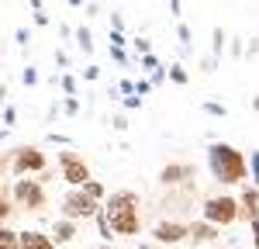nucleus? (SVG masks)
<instances>
[{"instance_id":"nucleus-1","label":"nucleus","mask_w":259,"mask_h":249,"mask_svg":"<svg viewBox=\"0 0 259 249\" xmlns=\"http://www.w3.org/2000/svg\"><path fill=\"white\" fill-rule=\"evenodd\" d=\"M107 222H111V232L118 235H135L139 232V197L132 190H121L111 197V204L104 208Z\"/></svg>"},{"instance_id":"nucleus-2","label":"nucleus","mask_w":259,"mask_h":249,"mask_svg":"<svg viewBox=\"0 0 259 249\" xmlns=\"http://www.w3.org/2000/svg\"><path fill=\"white\" fill-rule=\"evenodd\" d=\"M207 156H211V170H214V177H218L221 184H239L242 177H245V159H242L239 149H232V145H225V142H214Z\"/></svg>"},{"instance_id":"nucleus-3","label":"nucleus","mask_w":259,"mask_h":249,"mask_svg":"<svg viewBox=\"0 0 259 249\" xmlns=\"http://www.w3.org/2000/svg\"><path fill=\"white\" fill-rule=\"evenodd\" d=\"M204 218L214 222V225H228V222L239 218V204H235L232 197H214V201L204 204Z\"/></svg>"},{"instance_id":"nucleus-4","label":"nucleus","mask_w":259,"mask_h":249,"mask_svg":"<svg viewBox=\"0 0 259 249\" xmlns=\"http://www.w3.org/2000/svg\"><path fill=\"white\" fill-rule=\"evenodd\" d=\"M59 166H62V177L73 187H83L90 180V170H87V163H83L76 152H59Z\"/></svg>"},{"instance_id":"nucleus-5","label":"nucleus","mask_w":259,"mask_h":249,"mask_svg":"<svg viewBox=\"0 0 259 249\" xmlns=\"http://www.w3.org/2000/svg\"><path fill=\"white\" fill-rule=\"evenodd\" d=\"M62 211H66V218H90L97 211V201L87 197L83 190H73V194L62 197Z\"/></svg>"},{"instance_id":"nucleus-6","label":"nucleus","mask_w":259,"mask_h":249,"mask_svg":"<svg viewBox=\"0 0 259 249\" xmlns=\"http://www.w3.org/2000/svg\"><path fill=\"white\" fill-rule=\"evenodd\" d=\"M14 197H18V204H24V208H41L45 204V194H41L38 180H18Z\"/></svg>"},{"instance_id":"nucleus-7","label":"nucleus","mask_w":259,"mask_h":249,"mask_svg":"<svg viewBox=\"0 0 259 249\" xmlns=\"http://www.w3.org/2000/svg\"><path fill=\"white\" fill-rule=\"evenodd\" d=\"M24 170H45V156L38 149H21L18 159H14V173H24Z\"/></svg>"},{"instance_id":"nucleus-8","label":"nucleus","mask_w":259,"mask_h":249,"mask_svg":"<svg viewBox=\"0 0 259 249\" xmlns=\"http://www.w3.org/2000/svg\"><path fill=\"white\" fill-rule=\"evenodd\" d=\"M152 235H156L159 242H180V239L187 235V228H183V225H177V222H159Z\"/></svg>"},{"instance_id":"nucleus-9","label":"nucleus","mask_w":259,"mask_h":249,"mask_svg":"<svg viewBox=\"0 0 259 249\" xmlns=\"http://www.w3.org/2000/svg\"><path fill=\"white\" fill-rule=\"evenodd\" d=\"M21 249H56L52 239H45L41 232H24L21 235Z\"/></svg>"},{"instance_id":"nucleus-10","label":"nucleus","mask_w":259,"mask_h":249,"mask_svg":"<svg viewBox=\"0 0 259 249\" xmlns=\"http://www.w3.org/2000/svg\"><path fill=\"white\" fill-rule=\"evenodd\" d=\"M187 235H190L194 242H211V239H214V222H207V225H204V222H197V225L187 228Z\"/></svg>"},{"instance_id":"nucleus-11","label":"nucleus","mask_w":259,"mask_h":249,"mask_svg":"<svg viewBox=\"0 0 259 249\" xmlns=\"http://www.w3.org/2000/svg\"><path fill=\"white\" fill-rule=\"evenodd\" d=\"M190 173H194L190 166H166V170L159 173V180H162V184H177L180 177H190Z\"/></svg>"},{"instance_id":"nucleus-12","label":"nucleus","mask_w":259,"mask_h":249,"mask_svg":"<svg viewBox=\"0 0 259 249\" xmlns=\"http://www.w3.org/2000/svg\"><path fill=\"white\" fill-rule=\"evenodd\" d=\"M242 211L249 215V222L259 215V194L256 190H245V194H242Z\"/></svg>"},{"instance_id":"nucleus-13","label":"nucleus","mask_w":259,"mask_h":249,"mask_svg":"<svg viewBox=\"0 0 259 249\" xmlns=\"http://www.w3.org/2000/svg\"><path fill=\"white\" fill-rule=\"evenodd\" d=\"M73 235H76L73 222H59V225H56V242H69Z\"/></svg>"},{"instance_id":"nucleus-14","label":"nucleus","mask_w":259,"mask_h":249,"mask_svg":"<svg viewBox=\"0 0 259 249\" xmlns=\"http://www.w3.org/2000/svg\"><path fill=\"white\" fill-rule=\"evenodd\" d=\"M83 194H87V197H94V201H97L100 194H104V187H100L97 180H87V184H83Z\"/></svg>"},{"instance_id":"nucleus-15","label":"nucleus","mask_w":259,"mask_h":249,"mask_svg":"<svg viewBox=\"0 0 259 249\" xmlns=\"http://www.w3.org/2000/svg\"><path fill=\"white\" fill-rule=\"evenodd\" d=\"M76 38H80V49H83V52H90V49H94V42H90V31H87V28H80V31H76Z\"/></svg>"},{"instance_id":"nucleus-16","label":"nucleus","mask_w":259,"mask_h":249,"mask_svg":"<svg viewBox=\"0 0 259 249\" xmlns=\"http://www.w3.org/2000/svg\"><path fill=\"white\" fill-rule=\"evenodd\" d=\"M169 80L173 83H187V69H183V66H173V69H169Z\"/></svg>"},{"instance_id":"nucleus-17","label":"nucleus","mask_w":259,"mask_h":249,"mask_svg":"<svg viewBox=\"0 0 259 249\" xmlns=\"http://www.w3.org/2000/svg\"><path fill=\"white\" fill-rule=\"evenodd\" d=\"M221 49H225V31L214 28V56H221Z\"/></svg>"},{"instance_id":"nucleus-18","label":"nucleus","mask_w":259,"mask_h":249,"mask_svg":"<svg viewBox=\"0 0 259 249\" xmlns=\"http://www.w3.org/2000/svg\"><path fill=\"white\" fill-rule=\"evenodd\" d=\"M177 35H180V42H183V49H190V28H187V24H180Z\"/></svg>"},{"instance_id":"nucleus-19","label":"nucleus","mask_w":259,"mask_h":249,"mask_svg":"<svg viewBox=\"0 0 259 249\" xmlns=\"http://www.w3.org/2000/svg\"><path fill=\"white\" fill-rule=\"evenodd\" d=\"M204 111L214 114V118H225V107H221V104H204Z\"/></svg>"},{"instance_id":"nucleus-20","label":"nucleus","mask_w":259,"mask_h":249,"mask_svg":"<svg viewBox=\"0 0 259 249\" xmlns=\"http://www.w3.org/2000/svg\"><path fill=\"white\" fill-rule=\"evenodd\" d=\"M142 66H145V69H156L159 62H156V56H152V52H145V56H142Z\"/></svg>"},{"instance_id":"nucleus-21","label":"nucleus","mask_w":259,"mask_h":249,"mask_svg":"<svg viewBox=\"0 0 259 249\" xmlns=\"http://www.w3.org/2000/svg\"><path fill=\"white\" fill-rule=\"evenodd\" d=\"M111 45H118V49L124 45V35H121V28H114V31H111Z\"/></svg>"},{"instance_id":"nucleus-22","label":"nucleus","mask_w":259,"mask_h":249,"mask_svg":"<svg viewBox=\"0 0 259 249\" xmlns=\"http://www.w3.org/2000/svg\"><path fill=\"white\" fill-rule=\"evenodd\" d=\"M62 87H66V94H76V80L73 76H62Z\"/></svg>"},{"instance_id":"nucleus-23","label":"nucleus","mask_w":259,"mask_h":249,"mask_svg":"<svg viewBox=\"0 0 259 249\" xmlns=\"http://www.w3.org/2000/svg\"><path fill=\"white\" fill-rule=\"evenodd\" d=\"M252 180L259 184V152H252Z\"/></svg>"},{"instance_id":"nucleus-24","label":"nucleus","mask_w":259,"mask_h":249,"mask_svg":"<svg viewBox=\"0 0 259 249\" xmlns=\"http://www.w3.org/2000/svg\"><path fill=\"white\" fill-rule=\"evenodd\" d=\"M252 242H256V249H259V215L252 218Z\"/></svg>"},{"instance_id":"nucleus-25","label":"nucleus","mask_w":259,"mask_h":249,"mask_svg":"<svg viewBox=\"0 0 259 249\" xmlns=\"http://www.w3.org/2000/svg\"><path fill=\"white\" fill-rule=\"evenodd\" d=\"M7 215H11V208H7V201H4V197H0V222H4V218H7Z\"/></svg>"},{"instance_id":"nucleus-26","label":"nucleus","mask_w":259,"mask_h":249,"mask_svg":"<svg viewBox=\"0 0 259 249\" xmlns=\"http://www.w3.org/2000/svg\"><path fill=\"white\" fill-rule=\"evenodd\" d=\"M169 7H173V14H180V0H169Z\"/></svg>"},{"instance_id":"nucleus-27","label":"nucleus","mask_w":259,"mask_h":249,"mask_svg":"<svg viewBox=\"0 0 259 249\" xmlns=\"http://www.w3.org/2000/svg\"><path fill=\"white\" fill-rule=\"evenodd\" d=\"M256 111H259V97H256Z\"/></svg>"},{"instance_id":"nucleus-28","label":"nucleus","mask_w":259,"mask_h":249,"mask_svg":"<svg viewBox=\"0 0 259 249\" xmlns=\"http://www.w3.org/2000/svg\"><path fill=\"white\" fill-rule=\"evenodd\" d=\"M145 249H149V246H145Z\"/></svg>"}]
</instances>
